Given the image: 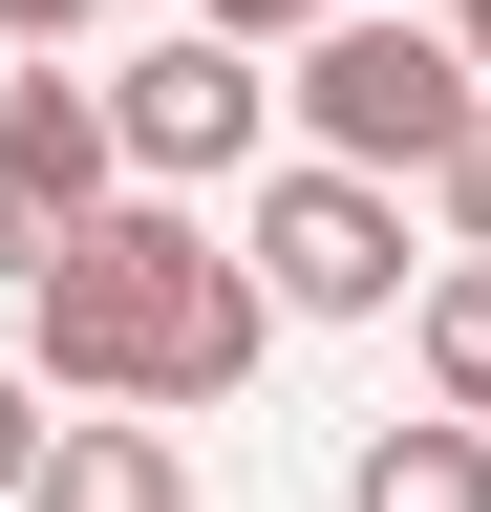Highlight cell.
I'll use <instances>...</instances> for the list:
<instances>
[{"instance_id":"cell-3","label":"cell","mask_w":491,"mask_h":512,"mask_svg":"<svg viewBox=\"0 0 491 512\" xmlns=\"http://www.w3.org/2000/svg\"><path fill=\"white\" fill-rule=\"evenodd\" d=\"M235 256H257V299H278V320H385V299H406V192H385V171H342V150H299V171H257Z\"/></svg>"},{"instance_id":"cell-9","label":"cell","mask_w":491,"mask_h":512,"mask_svg":"<svg viewBox=\"0 0 491 512\" xmlns=\"http://www.w3.org/2000/svg\"><path fill=\"white\" fill-rule=\"evenodd\" d=\"M427 214H449V256H491V107H470V150L427 171Z\"/></svg>"},{"instance_id":"cell-10","label":"cell","mask_w":491,"mask_h":512,"mask_svg":"<svg viewBox=\"0 0 491 512\" xmlns=\"http://www.w3.org/2000/svg\"><path fill=\"white\" fill-rule=\"evenodd\" d=\"M43 427H65V406H43V363H0V512H22V470H43Z\"/></svg>"},{"instance_id":"cell-6","label":"cell","mask_w":491,"mask_h":512,"mask_svg":"<svg viewBox=\"0 0 491 512\" xmlns=\"http://www.w3.org/2000/svg\"><path fill=\"white\" fill-rule=\"evenodd\" d=\"M22 512H193V448H171V406H107V427H43Z\"/></svg>"},{"instance_id":"cell-8","label":"cell","mask_w":491,"mask_h":512,"mask_svg":"<svg viewBox=\"0 0 491 512\" xmlns=\"http://www.w3.org/2000/svg\"><path fill=\"white\" fill-rule=\"evenodd\" d=\"M406 363H427V406H449V427H491V256H449V278H427Z\"/></svg>"},{"instance_id":"cell-1","label":"cell","mask_w":491,"mask_h":512,"mask_svg":"<svg viewBox=\"0 0 491 512\" xmlns=\"http://www.w3.org/2000/svg\"><path fill=\"white\" fill-rule=\"evenodd\" d=\"M22 363H43V406H235L278 363V299L235 235H193V192H107L22 278Z\"/></svg>"},{"instance_id":"cell-2","label":"cell","mask_w":491,"mask_h":512,"mask_svg":"<svg viewBox=\"0 0 491 512\" xmlns=\"http://www.w3.org/2000/svg\"><path fill=\"white\" fill-rule=\"evenodd\" d=\"M278 107H299V150H342V171H385V192H406V171H449V150H470L491 64L427 22V0H342V22L299 43V86H278Z\"/></svg>"},{"instance_id":"cell-5","label":"cell","mask_w":491,"mask_h":512,"mask_svg":"<svg viewBox=\"0 0 491 512\" xmlns=\"http://www.w3.org/2000/svg\"><path fill=\"white\" fill-rule=\"evenodd\" d=\"M107 192H129L107 86H65V64H43V86H0V278H43V256L107 214Z\"/></svg>"},{"instance_id":"cell-4","label":"cell","mask_w":491,"mask_h":512,"mask_svg":"<svg viewBox=\"0 0 491 512\" xmlns=\"http://www.w3.org/2000/svg\"><path fill=\"white\" fill-rule=\"evenodd\" d=\"M107 128H129V192H214V171H257V128H278V86H257V43H150V64H107Z\"/></svg>"},{"instance_id":"cell-12","label":"cell","mask_w":491,"mask_h":512,"mask_svg":"<svg viewBox=\"0 0 491 512\" xmlns=\"http://www.w3.org/2000/svg\"><path fill=\"white\" fill-rule=\"evenodd\" d=\"M86 22H107V0H0V43H22V64H65Z\"/></svg>"},{"instance_id":"cell-11","label":"cell","mask_w":491,"mask_h":512,"mask_svg":"<svg viewBox=\"0 0 491 512\" xmlns=\"http://www.w3.org/2000/svg\"><path fill=\"white\" fill-rule=\"evenodd\" d=\"M193 22H214V43H257V64H278V43H321V22H342V0H193Z\"/></svg>"},{"instance_id":"cell-13","label":"cell","mask_w":491,"mask_h":512,"mask_svg":"<svg viewBox=\"0 0 491 512\" xmlns=\"http://www.w3.org/2000/svg\"><path fill=\"white\" fill-rule=\"evenodd\" d=\"M449 43H470V64H491V0H449Z\"/></svg>"},{"instance_id":"cell-7","label":"cell","mask_w":491,"mask_h":512,"mask_svg":"<svg viewBox=\"0 0 491 512\" xmlns=\"http://www.w3.org/2000/svg\"><path fill=\"white\" fill-rule=\"evenodd\" d=\"M342 512H491V427H449V406H385L342 448Z\"/></svg>"}]
</instances>
